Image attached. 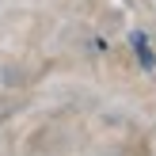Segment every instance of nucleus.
<instances>
[{
  "mask_svg": "<svg viewBox=\"0 0 156 156\" xmlns=\"http://www.w3.org/2000/svg\"><path fill=\"white\" fill-rule=\"evenodd\" d=\"M129 46H133L137 50V57H141V65L149 69H156V53H152V42H149V34H141V30H133V34H129Z\"/></svg>",
  "mask_w": 156,
  "mask_h": 156,
  "instance_id": "1",
  "label": "nucleus"
}]
</instances>
